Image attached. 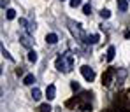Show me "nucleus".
<instances>
[{"instance_id":"f257e3e1","label":"nucleus","mask_w":130,"mask_h":112,"mask_svg":"<svg viewBox=\"0 0 130 112\" xmlns=\"http://www.w3.org/2000/svg\"><path fill=\"white\" fill-rule=\"evenodd\" d=\"M55 65H56V70H58V72H62V74H70L72 68H74V54H72L70 51L60 53L58 58H56V61H55Z\"/></svg>"},{"instance_id":"f03ea898","label":"nucleus","mask_w":130,"mask_h":112,"mask_svg":"<svg viewBox=\"0 0 130 112\" xmlns=\"http://www.w3.org/2000/svg\"><path fill=\"white\" fill-rule=\"evenodd\" d=\"M67 107H76V109H79V110H83V112L91 110V93L83 91L81 96H77L74 100H69L67 102Z\"/></svg>"},{"instance_id":"7ed1b4c3","label":"nucleus","mask_w":130,"mask_h":112,"mask_svg":"<svg viewBox=\"0 0 130 112\" xmlns=\"http://www.w3.org/2000/svg\"><path fill=\"white\" fill-rule=\"evenodd\" d=\"M70 32H72V35L77 39V40H86V35H85V32L81 30V25H76V23H72L70 25Z\"/></svg>"},{"instance_id":"20e7f679","label":"nucleus","mask_w":130,"mask_h":112,"mask_svg":"<svg viewBox=\"0 0 130 112\" xmlns=\"http://www.w3.org/2000/svg\"><path fill=\"white\" fill-rule=\"evenodd\" d=\"M81 74H83V77L86 79L88 82H91V81L95 79V72H93V68L88 67V65H83V67H81Z\"/></svg>"},{"instance_id":"39448f33","label":"nucleus","mask_w":130,"mask_h":112,"mask_svg":"<svg viewBox=\"0 0 130 112\" xmlns=\"http://www.w3.org/2000/svg\"><path fill=\"white\" fill-rule=\"evenodd\" d=\"M114 75H116V68H107V72H106L104 77H102V84H104V86H111V81H112Z\"/></svg>"},{"instance_id":"423d86ee","label":"nucleus","mask_w":130,"mask_h":112,"mask_svg":"<svg viewBox=\"0 0 130 112\" xmlns=\"http://www.w3.org/2000/svg\"><path fill=\"white\" fill-rule=\"evenodd\" d=\"M20 42H21V46L28 47V49H30V47L34 46V40H32V39H30L28 35H21V37H20Z\"/></svg>"},{"instance_id":"0eeeda50","label":"nucleus","mask_w":130,"mask_h":112,"mask_svg":"<svg viewBox=\"0 0 130 112\" xmlns=\"http://www.w3.org/2000/svg\"><path fill=\"white\" fill-rule=\"evenodd\" d=\"M55 96H56V88H55L53 84H49L47 89H46V98H47V100H53Z\"/></svg>"},{"instance_id":"6e6552de","label":"nucleus","mask_w":130,"mask_h":112,"mask_svg":"<svg viewBox=\"0 0 130 112\" xmlns=\"http://www.w3.org/2000/svg\"><path fill=\"white\" fill-rule=\"evenodd\" d=\"M46 42L47 44H56L58 42V35L56 33H47L46 35Z\"/></svg>"},{"instance_id":"1a4fd4ad","label":"nucleus","mask_w":130,"mask_h":112,"mask_svg":"<svg viewBox=\"0 0 130 112\" xmlns=\"http://www.w3.org/2000/svg\"><path fill=\"white\" fill-rule=\"evenodd\" d=\"M35 82V77L32 75V74H28V75H25L23 77V84H26V86H32Z\"/></svg>"},{"instance_id":"9d476101","label":"nucleus","mask_w":130,"mask_h":112,"mask_svg":"<svg viewBox=\"0 0 130 112\" xmlns=\"http://www.w3.org/2000/svg\"><path fill=\"white\" fill-rule=\"evenodd\" d=\"M86 44H97L99 42V35L97 33H93V35H86V40H85Z\"/></svg>"},{"instance_id":"9b49d317","label":"nucleus","mask_w":130,"mask_h":112,"mask_svg":"<svg viewBox=\"0 0 130 112\" xmlns=\"http://www.w3.org/2000/svg\"><path fill=\"white\" fill-rule=\"evenodd\" d=\"M118 9H120L121 12H127V9H128V2H127V0H118Z\"/></svg>"},{"instance_id":"f8f14e48","label":"nucleus","mask_w":130,"mask_h":112,"mask_svg":"<svg viewBox=\"0 0 130 112\" xmlns=\"http://www.w3.org/2000/svg\"><path fill=\"white\" fill-rule=\"evenodd\" d=\"M114 54H116V49L111 46V47L107 49V56H106V60H107V61H112V60H114Z\"/></svg>"},{"instance_id":"ddd939ff","label":"nucleus","mask_w":130,"mask_h":112,"mask_svg":"<svg viewBox=\"0 0 130 112\" xmlns=\"http://www.w3.org/2000/svg\"><path fill=\"white\" fill-rule=\"evenodd\" d=\"M32 98H34V100H41V98H42V93H41L39 88H34V89H32Z\"/></svg>"},{"instance_id":"4468645a","label":"nucleus","mask_w":130,"mask_h":112,"mask_svg":"<svg viewBox=\"0 0 130 112\" xmlns=\"http://www.w3.org/2000/svg\"><path fill=\"white\" fill-rule=\"evenodd\" d=\"M28 61H32V63L37 61V53L35 51H28Z\"/></svg>"},{"instance_id":"2eb2a0df","label":"nucleus","mask_w":130,"mask_h":112,"mask_svg":"<svg viewBox=\"0 0 130 112\" xmlns=\"http://www.w3.org/2000/svg\"><path fill=\"white\" fill-rule=\"evenodd\" d=\"M5 16H7V19H14L16 18V11L14 9H7V14Z\"/></svg>"},{"instance_id":"dca6fc26","label":"nucleus","mask_w":130,"mask_h":112,"mask_svg":"<svg viewBox=\"0 0 130 112\" xmlns=\"http://www.w3.org/2000/svg\"><path fill=\"white\" fill-rule=\"evenodd\" d=\"M39 112H51V105H47V103H42V105L39 107Z\"/></svg>"},{"instance_id":"f3484780","label":"nucleus","mask_w":130,"mask_h":112,"mask_svg":"<svg viewBox=\"0 0 130 112\" xmlns=\"http://www.w3.org/2000/svg\"><path fill=\"white\" fill-rule=\"evenodd\" d=\"M26 32H28V33H34V32H35V23H28V25H26Z\"/></svg>"},{"instance_id":"a211bd4d","label":"nucleus","mask_w":130,"mask_h":112,"mask_svg":"<svg viewBox=\"0 0 130 112\" xmlns=\"http://www.w3.org/2000/svg\"><path fill=\"white\" fill-rule=\"evenodd\" d=\"M100 16H102L104 19H107V18H111V12H109L107 9H102V11H100Z\"/></svg>"},{"instance_id":"6ab92c4d","label":"nucleus","mask_w":130,"mask_h":112,"mask_svg":"<svg viewBox=\"0 0 130 112\" xmlns=\"http://www.w3.org/2000/svg\"><path fill=\"white\" fill-rule=\"evenodd\" d=\"M2 54H4V58H7V60H11V61H14V58H12V56H11V54H9L7 51H5V47H2Z\"/></svg>"},{"instance_id":"aec40b11","label":"nucleus","mask_w":130,"mask_h":112,"mask_svg":"<svg viewBox=\"0 0 130 112\" xmlns=\"http://www.w3.org/2000/svg\"><path fill=\"white\" fill-rule=\"evenodd\" d=\"M83 12H85V14H91V7H90V4H85V5H83Z\"/></svg>"},{"instance_id":"412c9836","label":"nucleus","mask_w":130,"mask_h":112,"mask_svg":"<svg viewBox=\"0 0 130 112\" xmlns=\"http://www.w3.org/2000/svg\"><path fill=\"white\" fill-rule=\"evenodd\" d=\"M83 0H70V7H79Z\"/></svg>"},{"instance_id":"4be33fe9","label":"nucleus","mask_w":130,"mask_h":112,"mask_svg":"<svg viewBox=\"0 0 130 112\" xmlns=\"http://www.w3.org/2000/svg\"><path fill=\"white\" fill-rule=\"evenodd\" d=\"M70 88H72L74 91H79V88H81V86H79V82H76V81H74V82L70 84Z\"/></svg>"},{"instance_id":"5701e85b","label":"nucleus","mask_w":130,"mask_h":112,"mask_svg":"<svg viewBox=\"0 0 130 112\" xmlns=\"http://www.w3.org/2000/svg\"><path fill=\"white\" fill-rule=\"evenodd\" d=\"M20 25H21V26H26V25H28V21H26L25 18H20Z\"/></svg>"},{"instance_id":"b1692460","label":"nucleus","mask_w":130,"mask_h":112,"mask_svg":"<svg viewBox=\"0 0 130 112\" xmlns=\"http://www.w3.org/2000/svg\"><path fill=\"white\" fill-rule=\"evenodd\" d=\"M5 5H9V0H2V7L5 9Z\"/></svg>"},{"instance_id":"393cba45","label":"nucleus","mask_w":130,"mask_h":112,"mask_svg":"<svg viewBox=\"0 0 130 112\" xmlns=\"http://www.w3.org/2000/svg\"><path fill=\"white\" fill-rule=\"evenodd\" d=\"M125 37H127V39H130V30H127V32H125Z\"/></svg>"},{"instance_id":"a878e982","label":"nucleus","mask_w":130,"mask_h":112,"mask_svg":"<svg viewBox=\"0 0 130 112\" xmlns=\"http://www.w3.org/2000/svg\"><path fill=\"white\" fill-rule=\"evenodd\" d=\"M62 2H63V0H62Z\"/></svg>"}]
</instances>
